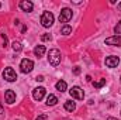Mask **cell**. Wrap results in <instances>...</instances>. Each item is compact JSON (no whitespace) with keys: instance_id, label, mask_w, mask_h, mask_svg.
<instances>
[{"instance_id":"cell-1","label":"cell","mask_w":121,"mask_h":120,"mask_svg":"<svg viewBox=\"0 0 121 120\" xmlns=\"http://www.w3.org/2000/svg\"><path fill=\"white\" fill-rule=\"evenodd\" d=\"M48 61H49V64L52 65V66H58L60 62V52L59 50H56V48H54V50H49V52H48Z\"/></svg>"},{"instance_id":"cell-2","label":"cell","mask_w":121,"mask_h":120,"mask_svg":"<svg viewBox=\"0 0 121 120\" xmlns=\"http://www.w3.org/2000/svg\"><path fill=\"white\" fill-rule=\"evenodd\" d=\"M41 24L44 27H47V28L51 27L54 24V14L51 11H44L42 16H41Z\"/></svg>"},{"instance_id":"cell-3","label":"cell","mask_w":121,"mask_h":120,"mask_svg":"<svg viewBox=\"0 0 121 120\" xmlns=\"http://www.w3.org/2000/svg\"><path fill=\"white\" fill-rule=\"evenodd\" d=\"M20 68H21V72L23 74H30L34 68V62L28 58H24V60L20 62Z\"/></svg>"},{"instance_id":"cell-4","label":"cell","mask_w":121,"mask_h":120,"mask_svg":"<svg viewBox=\"0 0 121 120\" xmlns=\"http://www.w3.org/2000/svg\"><path fill=\"white\" fill-rule=\"evenodd\" d=\"M3 78L7 81V82H14L17 79V74L13 68H6L4 72H3Z\"/></svg>"},{"instance_id":"cell-5","label":"cell","mask_w":121,"mask_h":120,"mask_svg":"<svg viewBox=\"0 0 121 120\" xmlns=\"http://www.w3.org/2000/svg\"><path fill=\"white\" fill-rule=\"evenodd\" d=\"M70 18H72V10L68 9V7L62 9V10H60V14H59V21L60 23H68Z\"/></svg>"},{"instance_id":"cell-6","label":"cell","mask_w":121,"mask_h":120,"mask_svg":"<svg viewBox=\"0 0 121 120\" xmlns=\"http://www.w3.org/2000/svg\"><path fill=\"white\" fill-rule=\"evenodd\" d=\"M45 93H47L45 88H42V86H38V88H35V89L32 90V97H34V100L39 102V100H42V99H44Z\"/></svg>"},{"instance_id":"cell-7","label":"cell","mask_w":121,"mask_h":120,"mask_svg":"<svg viewBox=\"0 0 121 120\" xmlns=\"http://www.w3.org/2000/svg\"><path fill=\"white\" fill-rule=\"evenodd\" d=\"M69 93H70L72 97L79 99V100H83V97H85V92H83L82 88H79V86H73L72 89L69 90Z\"/></svg>"},{"instance_id":"cell-8","label":"cell","mask_w":121,"mask_h":120,"mask_svg":"<svg viewBox=\"0 0 121 120\" xmlns=\"http://www.w3.org/2000/svg\"><path fill=\"white\" fill-rule=\"evenodd\" d=\"M106 44L114 45V47H121V35H113V37L106 38Z\"/></svg>"},{"instance_id":"cell-9","label":"cell","mask_w":121,"mask_h":120,"mask_svg":"<svg viewBox=\"0 0 121 120\" xmlns=\"http://www.w3.org/2000/svg\"><path fill=\"white\" fill-rule=\"evenodd\" d=\"M4 100L9 103V105H13L14 102H16V92L11 89L6 90V93H4Z\"/></svg>"},{"instance_id":"cell-10","label":"cell","mask_w":121,"mask_h":120,"mask_svg":"<svg viewBox=\"0 0 121 120\" xmlns=\"http://www.w3.org/2000/svg\"><path fill=\"white\" fill-rule=\"evenodd\" d=\"M20 9H21L23 11L30 13V11H32V9H34V4L31 3L30 0H21V1H20Z\"/></svg>"},{"instance_id":"cell-11","label":"cell","mask_w":121,"mask_h":120,"mask_svg":"<svg viewBox=\"0 0 121 120\" xmlns=\"http://www.w3.org/2000/svg\"><path fill=\"white\" fill-rule=\"evenodd\" d=\"M120 64V60H118V57H107L106 58V66H108V68H116L117 65Z\"/></svg>"},{"instance_id":"cell-12","label":"cell","mask_w":121,"mask_h":120,"mask_svg":"<svg viewBox=\"0 0 121 120\" xmlns=\"http://www.w3.org/2000/svg\"><path fill=\"white\" fill-rule=\"evenodd\" d=\"M45 51H47V48H45V45H37L35 48H34V54L39 58V57H42L44 54H45Z\"/></svg>"},{"instance_id":"cell-13","label":"cell","mask_w":121,"mask_h":120,"mask_svg":"<svg viewBox=\"0 0 121 120\" xmlns=\"http://www.w3.org/2000/svg\"><path fill=\"white\" fill-rule=\"evenodd\" d=\"M55 88H56V90H59V92H65V90L68 89V85H66L65 81H58L56 85H55Z\"/></svg>"},{"instance_id":"cell-14","label":"cell","mask_w":121,"mask_h":120,"mask_svg":"<svg viewBox=\"0 0 121 120\" xmlns=\"http://www.w3.org/2000/svg\"><path fill=\"white\" fill-rule=\"evenodd\" d=\"M56 102H58V97L55 95H48V97H47V105L48 106H54V105H56Z\"/></svg>"},{"instance_id":"cell-15","label":"cell","mask_w":121,"mask_h":120,"mask_svg":"<svg viewBox=\"0 0 121 120\" xmlns=\"http://www.w3.org/2000/svg\"><path fill=\"white\" fill-rule=\"evenodd\" d=\"M76 109V105H75V102H72V100H68V102H65V110H68V112H73Z\"/></svg>"},{"instance_id":"cell-16","label":"cell","mask_w":121,"mask_h":120,"mask_svg":"<svg viewBox=\"0 0 121 120\" xmlns=\"http://www.w3.org/2000/svg\"><path fill=\"white\" fill-rule=\"evenodd\" d=\"M11 48H13V51H14V52H20V51L23 50V45H21L18 41H14V42L11 44Z\"/></svg>"},{"instance_id":"cell-17","label":"cell","mask_w":121,"mask_h":120,"mask_svg":"<svg viewBox=\"0 0 121 120\" xmlns=\"http://www.w3.org/2000/svg\"><path fill=\"white\" fill-rule=\"evenodd\" d=\"M93 85H94V88H97V89H99V88H101V86H104V85H106V79H103V78H101V79H99V81L93 82Z\"/></svg>"},{"instance_id":"cell-18","label":"cell","mask_w":121,"mask_h":120,"mask_svg":"<svg viewBox=\"0 0 121 120\" xmlns=\"http://www.w3.org/2000/svg\"><path fill=\"white\" fill-rule=\"evenodd\" d=\"M60 32H62L63 35H69V34L72 32V27H70V26H63L62 30H60Z\"/></svg>"},{"instance_id":"cell-19","label":"cell","mask_w":121,"mask_h":120,"mask_svg":"<svg viewBox=\"0 0 121 120\" xmlns=\"http://www.w3.org/2000/svg\"><path fill=\"white\" fill-rule=\"evenodd\" d=\"M114 32H116V35H121V21L117 23V26L114 27Z\"/></svg>"},{"instance_id":"cell-20","label":"cell","mask_w":121,"mask_h":120,"mask_svg":"<svg viewBox=\"0 0 121 120\" xmlns=\"http://www.w3.org/2000/svg\"><path fill=\"white\" fill-rule=\"evenodd\" d=\"M1 38H3V42H4V45H3V47H7V44H9V40H7V35H6L4 32L1 34Z\"/></svg>"},{"instance_id":"cell-21","label":"cell","mask_w":121,"mask_h":120,"mask_svg":"<svg viewBox=\"0 0 121 120\" xmlns=\"http://www.w3.org/2000/svg\"><path fill=\"white\" fill-rule=\"evenodd\" d=\"M41 40L42 41H49L51 40V35L49 34H44V35H41Z\"/></svg>"},{"instance_id":"cell-22","label":"cell","mask_w":121,"mask_h":120,"mask_svg":"<svg viewBox=\"0 0 121 120\" xmlns=\"http://www.w3.org/2000/svg\"><path fill=\"white\" fill-rule=\"evenodd\" d=\"M35 120H48V116H47V115H39Z\"/></svg>"},{"instance_id":"cell-23","label":"cell","mask_w":121,"mask_h":120,"mask_svg":"<svg viewBox=\"0 0 121 120\" xmlns=\"http://www.w3.org/2000/svg\"><path fill=\"white\" fill-rule=\"evenodd\" d=\"M73 74H75V75H79V74H80V68H79V66H75V68H73Z\"/></svg>"},{"instance_id":"cell-24","label":"cell","mask_w":121,"mask_h":120,"mask_svg":"<svg viewBox=\"0 0 121 120\" xmlns=\"http://www.w3.org/2000/svg\"><path fill=\"white\" fill-rule=\"evenodd\" d=\"M35 81H38V82H42V81H44V76H42V75H39V76H37V78H35Z\"/></svg>"},{"instance_id":"cell-25","label":"cell","mask_w":121,"mask_h":120,"mask_svg":"<svg viewBox=\"0 0 121 120\" xmlns=\"http://www.w3.org/2000/svg\"><path fill=\"white\" fill-rule=\"evenodd\" d=\"M86 81H87V82H90V81H91V78H90V75H87V76H86Z\"/></svg>"},{"instance_id":"cell-26","label":"cell","mask_w":121,"mask_h":120,"mask_svg":"<svg viewBox=\"0 0 121 120\" xmlns=\"http://www.w3.org/2000/svg\"><path fill=\"white\" fill-rule=\"evenodd\" d=\"M107 120H117V119H114V117H108Z\"/></svg>"},{"instance_id":"cell-27","label":"cell","mask_w":121,"mask_h":120,"mask_svg":"<svg viewBox=\"0 0 121 120\" xmlns=\"http://www.w3.org/2000/svg\"><path fill=\"white\" fill-rule=\"evenodd\" d=\"M118 9L121 10V3H118Z\"/></svg>"},{"instance_id":"cell-28","label":"cell","mask_w":121,"mask_h":120,"mask_svg":"<svg viewBox=\"0 0 121 120\" xmlns=\"http://www.w3.org/2000/svg\"><path fill=\"white\" fill-rule=\"evenodd\" d=\"M0 7H1V3H0Z\"/></svg>"}]
</instances>
